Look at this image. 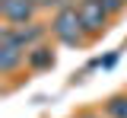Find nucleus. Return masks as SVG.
<instances>
[{
	"label": "nucleus",
	"instance_id": "obj_1",
	"mask_svg": "<svg viewBox=\"0 0 127 118\" xmlns=\"http://www.w3.org/2000/svg\"><path fill=\"white\" fill-rule=\"evenodd\" d=\"M51 32L57 35L64 45H76V42H79V32H83L79 10H76V6H61L57 16H54V22H51Z\"/></svg>",
	"mask_w": 127,
	"mask_h": 118
},
{
	"label": "nucleus",
	"instance_id": "obj_2",
	"mask_svg": "<svg viewBox=\"0 0 127 118\" xmlns=\"http://www.w3.org/2000/svg\"><path fill=\"white\" fill-rule=\"evenodd\" d=\"M76 10H79V19H83V29H86V32H102V29H105L108 10H105L102 0H79Z\"/></svg>",
	"mask_w": 127,
	"mask_h": 118
},
{
	"label": "nucleus",
	"instance_id": "obj_3",
	"mask_svg": "<svg viewBox=\"0 0 127 118\" xmlns=\"http://www.w3.org/2000/svg\"><path fill=\"white\" fill-rule=\"evenodd\" d=\"M22 51L26 48L13 38V29H3V35H0V70L13 73L19 67V61H22Z\"/></svg>",
	"mask_w": 127,
	"mask_h": 118
},
{
	"label": "nucleus",
	"instance_id": "obj_4",
	"mask_svg": "<svg viewBox=\"0 0 127 118\" xmlns=\"http://www.w3.org/2000/svg\"><path fill=\"white\" fill-rule=\"evenodd\" d=\"M32 10H35V3H32V0H3V3H0L3 19H6V22H13L16 29H19V26H26V22L32 19Z\"/></svg>",
	"mask_w": 127,
	"mask_h": 118
},
{
	"label": "nucleus",
	"instance_id": "obj_5",
	"mask_svg": "<svg viewBox=\"0 0 127 118\" xmlns=\"http://www.w3.org/2000/svg\"><path fill=\"white\" fill-rule=\"evenodd\" d=\"M41 35H45V26H19V29H13V38L22 48H29L32 42H38Z\"/></svg>",
	"mask_w": 127,
	"mask_h": 118
},
{
	"label": "nucleus",
	"instance_id": "obj_6",
	"mask_svg": "<svg viewBox=\"0 0 127 118\" xmlns=\"http://www.w3.org/2000/svg\"><path fill=\"white\" fill-rule=\"evenodd\" d=\"M29 64H32L35 70H45V67L54 64V54H51L48 48H32V51H29Z\"/></svg>",
	"mask_w": 127,
	"mask_h": 118
},
{
	"label": "nucleus",
	"instance_id": "obj_7",
	"mask_svg": "<svg viewBox=\"0 0 127 118\" xmlns=\"http://www.w3.org/2000/svg\"><path fill=\"white\" fill-rule=\"evenodd\" d=\"M108 115L111 118H127V96H114L108 102Z\"/></svg>",
	"mask_w": 127,
	"mask_h": 118
},
{
	"label": "nucleus",
	"instance_id": "obj_8",
	"mask_svg": "<svg viewBox=\"0 0 127 118\" xmlns=\"http://www.w3.org/2000/svg\"><path fill=\"white\" fill-rule=\"evenodd\" d=\"M102 3H105V10H108V13H118V10L124 6V0H102Z\"/></svg>",
	"mask_w": 127,
	"mask_h": 118
},
{
	"label": "nucleus",
	"instance_id": "obj_9",
	"mask_svg": "<svg viewBox=\"0 0 127 118\" xmlns=\"http://www.w3.org/2000/svg\"><path fill=\"white\" fill-rule=\"evenodd\" d=\"M35 6H54V3H61V0H32Z\"/></svg>",
	"mask_w": 127,
	"mask_h": 118
},
{
	"label": "nucleus",
	"instance_id": "obj_10",
	"mask_svg": "<svg viewBox=\"0 0 127 118\" xmlns=\"http://www.w3.org/2000/svg\"><path fill=\"white\" fill-rule=\"evenodd\" d=\"M83 118H95V115H83Z\"/></svg>",
	"mask_w": 127,
	"mask_h": 118
}]
</instances>
